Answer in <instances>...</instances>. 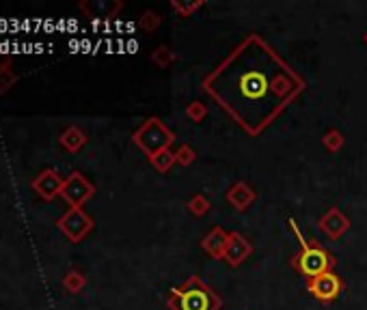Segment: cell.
Instances as JSON below:
<instances>
[{
    "instance_id": "obj_17",
    "label": "cell",
    "mask_w": 367,
    "mask_h": 310,
    "mask_svg": "<svg viewBox=\"0 0 367 310\" xmlns=\"http://www.w3.org/2000/svg\"><path fill=\"white\" fill-rule=\"evenodd\" d=\"M150 162H152V164H154L160 172H167L178 159H175V153H171V151L167 149V151H163V153H158L156 157H152Z\"/></svg>"
},
{
    "instance_id": "obj_7",
    "label": "cell",
    "mask_w": 367,
    "mask_h": 310,
    "mask_svg": "<svg viewBox=\"0 0 367 310\" xmlns=\"http://www.w3.org/2000/svg\"><path fill=\"white\" fill-rule=\"evenodd\" d=\"M93 194H95L93 183L86 179L84 175H80V172H71L67 179L63 181L61 196L65 198V203L69 207H82Z\"/></svg>"
},
{
    "instance_id": "obj_12",
    "label": "cell",
    "mask_w": 367,
    "mask_h": 310,
    "mask_svg": "<svg viewBox=\"0 0 367 310\" xmlns=\"http://www.w3.org/2000/svg\"><path fill=\"white\" fill-rule=\"evenodd\" d=\"M257 198V194H255V190L248 185V183H244V181H238V183H233L231 185V190L227 192V201L236 207V209H246L248 205H251L253 201Z\"/></svg>"
},
{
    "instance_id": "obj_21",
    "label": "cell",
    "mask_w": 367,
    "mask_h": 310,
    "mask_svg": "<svg viewBox=\"0 0 367 310\" xmlns=\"http://www.w3.org/2000/svg\"><path fill=\"white\" fill-rule=\"evenodd\" d=\"M171 54H169V50L167 48H158L156 52H154V63H158L160 67H167V63L171 61Z\"/></svg>"
},
{
    "instance_id": "obj_13",
    "label": "cell",
    "mask_w": 367,
    "mask_h": 310,
    "mask_svg": "<svg viewBox=\"0 0 367 310\" xmlns=\"http://www.w3.org/2000/svg\"><path fill=\"white\" fill-rule=\"evenodd\" d=\"M58 142H61V146L65 151H69V153H78L82 146L86 144V134L80 129V127H76V125H69L63 134H61V138H58Z\"/></svg>"
},
{
    "instance_id": "obj_8",
    "label": "cell",
    "mask_w": 367,
    "mask_h": 310,
    "mask_svg": "<svg viewBox=\"0 0 367 310\" xmlns=\"http://www.w3.org/2000/svg\"><path fill=\"white\" fill-rule=\"evenodd\" d=\"M63 181L61 179V175H58L56 170L52 168H46V170H41L35 179L31 181V188L35 190V194L41 198V201H54L56 196H61V190H63Z\"/></svg>"
},
{
    "instance_id": "obj_6",
    "label": "cell",
    "mask_w": 367,
    "mask_h": 310,
    "mask_svg": "<svg viewBox=\"0 0 367 310\" xmlns=\"http://www.w3.org/2000/svg\"><path fill=\"white\" fill-rule=\"evenodd\" d=\"M307 289H309V293L318 302L331 304L340 298V293L344 291V283L335 272H324V274L307 280Z\"/></svg>"
},
{
    "instance_id": "obj_15",
    "label": "cell",
    "mask_w": 367,
    "mask_h": 310,
    "mask_svg": "<svg viewBox=\"0 0 367 310\" xmlns=\"http://www.w3.org/2000/svg\"><path fill=\"white\" fill-rule=\"evenodd\" d=\"M86 285V276L78 270H69L63 278V289L67 293H80Z\"/></svg>"
},
{
    "instance_id": "obj_11",
    "label": "cell",
    "mask_w": 367,
    "mask_h": 310,
    "mask_svg": "<svg viewBox=\"0 0 367 310\" xmlns=\"http://www.w3.org/2000/svg\"><path fill=\"white\" fill-rule=\"evenodd\" d=\"M229 235H231V233H225L220 227H216V229H212V231L203 237L201 248H203L212 259H225L227 246H229Z\"/></svg>"
},
{
    "instance_id": "obj_14",
    "label": "cell",
    "mask_w": 367,
    "mask_h": 310,
    "mask_svg": "<svg viewBox=\"0 0 367 310\" xmlns=\"http://www.w3.org/2000/svg\"><path fill=\"white\" fill-rule=\"evenodd\" d=\"M18 82V73L13 71V65L9 61H0V95L9 93Z\"/></svg>"
},
{
    "instance_id": "obj_1",
    "label": "cell",
    "mask_w": 367,
    "mask_h": 310,
    "mask_svg": "<svg viewBox=\"0 0 367 310\" xmlns=\"http://www.w3.org/2000/svg\"><path fill=\"white\" fill-rule=\"evenodd\" d=\"M203 91L257 136L305 91V80L266 41L251 35L205 76Z\"/></svg>"
},
{
    "instance_id": "obj_4",
    "label": "cell",
    "mask_w": 367,
    "mask_h": 310,
    "mask_svg": "<svg viewBox=\"0 0 367 310\" xmlns=\"http://www.w3.org/2000/svg\"><path fill=\"white\" fill-rule=\"evenodd\" d=\"M132 140H134V144L139 146V149L152 159V157H156L158 153L167 151L169 146H171V142L175 140V136L167 129V125H165L163 121L156 119V116H152V119H147V121L134 131Z\"/></svg>"
},
{
    "instance_id": "obj_5",
    "label": "cell",
    "mask_w": 367,
    "mask_h": 310,
    "mask_svg": "<svg viewBox=\"0 0 367 310\" xmlns=\"http://www.w3.org/2000/svg\"><path fill=\"white\" fill-rule=\"evenodd\" d=\"M56 224L71 244H80L86 235L93 231V218L86 214L82 207H69V209L58 218Z\"/></svg>"
},
{
    "instance_id": "obj_20",
    "label": "cell",
    "mask_w": 367,
    "mask_h": 310,
    "mask_svg": "<svg viewBox=\"0 0 367 310\" xmlns=\"http://www.w3.org/2000/svg\"><path fill=\"white\" fill-rule=\"evenodd\" d=\"M175 159H178V164L188 166V164H193V162H195V151L190 149L188 144H182L180 149L175 151Z\"/></svg>"
},
{
    "instance_id": "obj_3",
    "label": "cell",
    "mask_w": 367,
    "mask_h": 310,
    "mask_svg": "<svg viewBox=\"0 0 367 310\" xmlns=\"http://www.w3.org/2000/svg\"><path fill=\"white\" fill-rule=\"evenodd\" d=\"M167 304L171 310H218L220 298L201 278L190 276L180 287L169 291Z\"/></svg>"
},
{
    "instance_id": "obj_9",
    "label": "cell",
    "mask_w": 367,
    "mask_h": 310,
    "mask_svg": "<svg viewBox=\"0 0 367 310\" xmlns=\"http://www.w3.org/2000/svg\"><path fill=\"white\" fill-rule=\"evenodd\" d=\"M320 231L327 235V237L331 240H340L342 235L350 229V220L337 209V207H331V209L320 218V222H318Z\"/></svg>"
},
{
    "instance_id": "obj_2",
    "label": "cell",
    "mask_w": 367,
    "mask_h": 310,
    "mask_svg": "<svg viewBox=\"0 0 367 310\" xmlns=\"http://www.w3.org/2000/svg\"><path fill=\"white\" fill-rule=\"evenodd\" d=\"M289 229L296 235V240L300 242V253L294 255L292 268L296 270L300 276H305V280L316 278L324 272H333L335 268V257L329 253V250L322 246L316 240H307L303 237V231L298 229L296 220H289Z\"/></svg>"
},
{
    "instance_id": "obj_24",
    "label": "cell",
    "mask_w": 367,
    "mask_h": 310,
    "mask_svg": "<svg viewBox=\"0 0 367 310\" xmlns=\"http://www.w3.org/2000/svg\"><path fill=\"white\" fill-rule=\"evenodd\" d=\"M365 43H367V35H365Z\"/></svg>"
},
{
    "instance_id": "obj_23",
    "label": "cell",
    "mask_w": 367,
    "mask_h": 310,
    "mask_svg": "<svg viewBox=\"0 0 367 310\" xmlns=\"http://www.w3.org/2000/svg\"><path fill=\"white\" fill-rule=\"evenodd\" d=\"M141 24H143V28H147V31H152V28H156L160 24V18H156L154 13H145L141 18Z\"/></svg>"
},
{
    "instance_id": "obj_18",
    "label": "cell",
    "mask_w": 367,
    "mask_h": 310,
    "mask_svg": "<svg viewBox=\"0 0 367 310\" xmlns=\"http://www.w3.org/2000/svg\"><path fill=\"white\" fill-rule=\"evenodd\" d=\"M205 114H208V106H205V103H201V101H193V103H188V108H186V116H188L190 121L201 123Z\"/></svg>"
},
{
    "instance_id": "obj_22",
    "label": "cell",
    "mask_w": 367,
    "mask_h": 310,
    "mask_svg": "<svg viewBox=\"0 0 367 310\" xmlns=\"http://www.w3.org/2000/svg\"><path fill=\"white\" fill-rule=\"evenodd\" d=\"M171 7H173L175 11H178L182 18H188V13H193L195 9H199V7H201V3H195V5H182V3H173Z\"/></svg>"
},
{
    "instance_id": "obj_19",
    "label": "cell",
    "mask_w": 367,
    "mask_h": 310,
    "mask_svg": "<svg viewBox=\"0 0 367 310\" xmlns=\"http://www.w3.org/2000/svg\"><path fill=\"white\" fill-rule=\"evenodd\" d=\"M322 142H324V146H327L329 151H340L342 146H344V142H346V138L342 136V131L331 129L329 134L322 138Z\"/></svg>"
},
{
    "instance_id": "obj_10",
    "label": "cell",
    "mask_w": 367,
    "mask_h": 310,
    "mask_svg": "<svg viewBox=\"0 0 367 310\" xmlns=\"http://www.w3.org/2000/svg\"><path fill=\"white\" fill-rule=\"evenodd\" d=\"M253 253V246L246 237H242L240 233H231L229 235V246H227V253H225V259L231 268H238L240 263H244L248 257Z\"/></svg>"
},
{
    "instance_id": "obj_16",
    "label": "cell",
    "mask_w": 367,
    "mask_h": 310,
    "mask_svg": "<svg viewBox=\"0 0 367 310\" xmlns=\"http://www.w3.org/2000/svg\"><path fill=\"white\" fill-rule=\"evenodd\" d=\"M210 207H212L210 201L205 198L203 194H197V196H193V198L188 201V211L193 214V216H205V214L210 211Z\"/></svg>"
}]
</instances>
